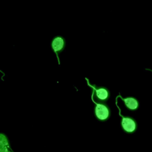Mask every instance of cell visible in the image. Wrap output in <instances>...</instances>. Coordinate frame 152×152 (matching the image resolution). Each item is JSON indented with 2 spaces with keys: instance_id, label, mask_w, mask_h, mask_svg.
Here are the masks:
<instances>
[{
  "instance_id": "cell-6",
  "label": "cell",
  "mask_w": 152,
  "mask_h": 152,
  "mask_svg": "<svg viewBox=\"0 0 152 152\" xmlns=\"http://www.w3.org/2000/svg\"><path fill=\"white\" fill-rule=\"evenodd\" d=\"M0 143L5 145L7 147H8L10 149H12L10 140L6 134H5L3 132H0Z\"/></svg>"
},
{
  "instance_id": "cell-7",
  "label": "cell",
  "mask_w": 152,
  "mask_h": 152,
  "mask_svg": "<svg viewBox=\"0 0 152 152\" xmlns=\"http://www.w3.org/2000/svg\"><path fill=\"white\" fill-rule=\"evenodd\" d=\"M0 152H14L12 149H10L5 145L0 143Z\"/></svg>"
},
{
  "instance_id": "cell-1",
  "label": "cell",
  "mask_w": 152,
  "mask_h": 152,
  "mask_svg": "<svg viewBox=\"0 0 152 152\" xmlns=\"http://www.w3.org/2000/svg\"><path fill=\"white\" fill-rule=\"evenodd\" d=\"M87 85L92 88L91 100L96 102L106 103L110 96V92L109 89L105 87L97 86L96 84H91L89 80L86 78Z\"/></svg>"
},
{
  "instance_id": "cell-2",
  "label": "cell",
  "mask_w": 152,
  "mask_h": 152,
  "mask_svg": "<svg viewBox=\"0 0 152 152\" xmlns=\"http://www.w3.org/2000/svg\"><path fill=\"white\" fill-rule=\"evenodd\" d=\"M117 99H116V105L119 109V115L122 118V120L121 121V126L125 132L128 134H133L137 129L138 125L137 121L131 116H124L121 115V109L118 105Z\"/></svg>"
},
{
  "instance_id": "cell-4",
  "label": "cell",
  "mask_w": 152,
  "mask_h": 152,
  "mask_svg": "<svg viewBox=\"0 0 152 152\" xmlns=\"http://www.w3.org/2000/svg\"><path fill=\"white\" fill-rule=\"evenodd\" d=\"M51 48L53 52L55 53L58 64H60V60L59 58V55L64 50L66 46V41L64 37L61 36H57L53 38L50 43Z\"/></svg>"
},
{
  "instance_id": "cell-8",
  "label": "cell",
  "mask_w": 152,
  "mask_h": 152,
  "mask_svg": "<svg viewBox=\"0 0 152 152\" xmlns=\"http://www.w3.org/2000/svg\"><path fill=\"white\" fill-rule=\"evenodd\" d=\"M0 72H1L2 74V77H1V79H2V81H4V79H3V77H5V73L1 70V69H0Z\"/></svg>"
},
{
  "instance_id": "cell-9",
  "label": "cell",
  "mask_w": 152,
  "mask_h": 152,
  "mask_svg": "<svg viewBox=\"0 0 152 152\" xmlns=\"http://www.w3.org/2000/svg\"><path fill=\"white\" fill-rule=\"evenodd\" d=\"M145 69H146V70H148V71H151V72H152V69H148V68H145Z\"/></svg>"
},
{
  "instance_id": "cell-5",
  "label": "cell",
  "mask_w": 152,
  "mask_h": 152,
  "mask_svg": "<svg viewBox=\"0 0 152 152\" xmlns=\"http://www.w3.org/2000/svg\"><path fill=\"white\" fill-rule=\"evenodd\" d=\"M121 98V100H122L124 102L125 106L126 107L131 111L136 110L139 107V101L137 100V99L134 97H128L126 98H123L120 94L116 97V99Z\"/></svg>"
},
{
  "instance_id": "cell-3",
  "label": "cell",
  "mask_w": 152,
  "mask_h": 152,
  "mask_svg": "<svg viewBox=\"0 0 152 152\" xmlns=\"http://www.w3.org/2000/svg\"><path fill=\"white\" fill-rule=\"evenodd\" d=\"M95 104L94 115L96 118L102 122L108 120L110 116L111 111L109 106L106 103H99L93 101Z\"/></svg>"
}]
</instances>
